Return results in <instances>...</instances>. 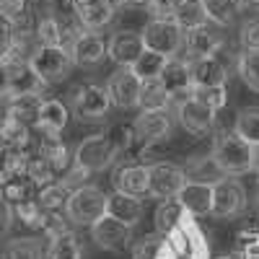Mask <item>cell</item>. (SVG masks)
<instances>
[{"instance_id":"3957f363","label":"cell","mask_w":259,"mask_h":259,"mask_svg":"<svg viewBox=\"0 0 259 259\" xmlns=\"http://www.w3.org/2000/svg\"><path fill=\"white\" fill-rule=\"evenodd\" d=\"M65 215L75 226H94L101 215H106V194L96 184H83L70 192Z\"/></svg>"},{"instance_id":"60d3db41","label":"cell","mask_w":259,"mask_h":259,"mask_svg":"<svg viewBox=\"0 0 259 259\" xmlns=\"http://www.w3.org/2000/svg\"><path fill=\"white\" fill-rule=\"evenodd\" d=\"M189 96H194L200 104L210 106L212 112H218L226 106V85H200V89H192Z\"/></svg>"},{"instance_id":"ffe728a7","label":"cell","mask_w":259,"mask_h":259,"mask_svg":"<svg viewBox=\"0 0 259 259\" xmlns=\"http://www.w3.org/2000/svg\"><path fill=\"white\" fill-rule=\"evenodd\" d=\"M158 83L163 85V91L174 99V96H189L192 91V75H189V62L187 60H177L171 57L166 62L163 73L158 75Z\"/></svg>"},{"instance_id":"7402d4cb","label":"cell","mask_w":259,"mask_h":259,"mask_svg":"<svg viewBox=\"0 0 259 259\" xmlns=\"http://www.w3.org/2000/svg\"><path fill=\"white\" fill-rule=\"evenodd\" d=\"M184 177H187V182H197V184L212 187V184H218L221 179H226L228 174L207 153V156H189L187 163H184Z\"/></svg>"},{"instance_id":"bcb514c9","label":"cell","mask_w":259,"mask_h":259,"mask_svg":"<svg viewBox=\"0 0 259 259\" xmlns=\"http://www.w3.org/2000/svg\"><path fill=\"white\" fill-rule=\"evenodd\" d=\"M13 226V205L0 194V236H6Z\"/></svg>"},{"instance_id":"603a6c76","label":"cell","mask_w":259,"mask_h":259,"mask_svg":"<svg viewBox=\"0 0 259 259\" xmlns=\"http://www.w3.org/2000/svg\"><path fill=\"white\" fill-rule=\"evenodd\" d=\"M106 215L117 218L119 223H124L127 228H135L143 218V202L138 197H127V194H109L106 197Z\"/></svg>"},{"instance_id":"ac0fdd59","label":"cell","mask_w":259,"mask_h":259,"mask_svg":"<svg viewBox=\"0 0 259 259\" xmlns=\"http://www.w3.org/2000/svg\"><path fill=\"white\" fill-rule=\"evenodd\" d=\"M73 65H80V68H96V65L106 57V41L99 31H83L78 36V41L70 50Z\"/></svg>"},{"instance_id":"9a60e30c","label":"cell","mask_w":259,"mask_h":259,"mask_svg":"<svg viewBox=\"0 0 259 259\" xmlns=\"http://www.w3.org/2000/svg\"><path fill=\"white\" fill-rule=\"evenodd\" d=\"M143 36L135 31H114L106 41V55H109L119 68H133V62L143 52Z\"/></svg>"},{"instance_id":"db71d44e","label":"cell","mask_w":259,"mask_h":259,"mask_svg":"<svg viewBox=\"0 0 259 259\" xmlns=\"http://www.w3.org/2000/svg\"><path fill=\"white\" fill-rule=\"evenodd\" d=\"M239 6H241V11H244L246 6H259V0H239Z\"/></svg>"},{"instance_id":"8d00e7d4","label":"cell","mask_w":259,"mask_h":259,"mask_svg":"<svg viewBox=\"0 0 259 259\" xmlns=\"http://www.w3.org/2000/svg\"><path fill=\"white\" fill-rule=\"evenodd\" d=\"M3 259H45V249H41V241L34 239V236L11 239L3 249Z\"/></svg>"},{"instance_id":"30bf717a","label":"cell","mask_w":259,"mask_h":259,"mask_svg":"<svg viewBox=\"0 0 259 259\" xmlns=\"http://www.w3.org/2000/svg\"><path fill=\"white\" fill-rule=\"evenodd\" d=\"M70 106L78 119L94 122L109 112L112 104H109V96H106V89H101L96 83H89V85H80V89L70 91Z\"/></svg>"},{"instance_id":"4fadbf2b","label":"cell","mask_w":259,"mask_h":259,"mask_svg":"<svg viewBox=\"0 0 259 259\" xmlns=\"http://www.w3.org/2000/svg\"><path fill=\"white\" fill-rule=\"evenodd\" d=\"M130 231L124 223H119L112 215H101V218L91 226V239L99 249L104 251H122L130 244Z\"/></svg>"},{"instance_id":"1f68e13d","label":"cell","mask_w":259,"mask_h":259,"mask_svg":"<svg viewBox=\"0 0 259 259\" xmlns=\"http://www.w3.org/2000/svg\"><path fill=\"white\" fill-rule=\"evenodd\" d=\"M166 62H168V57H163V55H158V52H150V50H143L140 57L133 62V73L138 75L140 83H145V80H156V78L163 73Z\"/></svg>"},{"instance_id":"6da1fadb","label":"cell","mask_w":259,"mask_h":259,"mask_svg":"<svg viewBox=\"0 0 259 259\" xmlns=\"http://www.w3.org/2000/svg\"><path fill=\"white\" fill-rule=\"evenodd\" d=\"M156 259H210V246L197 218L184 215L182 223L163 236Z\"/></svg>"},{"instance_id":"d6a6232c","label":"cell","mask_w":259,"mask_h":259,"mask_svg":"<svg viewBox=\"0 0 259 259\" xmlns=\"http://www.w3.org/2000/svg\"><path fill=\"white\" fill-rule=\"evenodd\" d=\"M0 140H6L8 145H13L16 150H21V153L29 156V148H31V127L21 124L11 117L3 119V124H0Z\"/></svg>"},{"instance_id":"5b68a950","label":"cell","mask_w":259,"mask_h":259,"mask_svg":"<svg viewBox=\"0 0 259 259\" xmlns=\"http://www.w3.org/2000/svg\"><path fill=\"white\" fill-rule=\"evenodd\" d=\"M114 158H117V150H114L109 135H89L75 148L73 166L91 177V174H99V171L109 168Z\"/></svg>"},{"instance_id":"277c9868","label":"cell","mask_w":259,"mask_h":259,"mask_svg":"<svg viewBox=\"0 0 259 259\" xmlns=\"http://www.w3.org/2000/svg\"><path fill=\"white\" fill-rule=\"evenodd\" d=\"M143 47L150 52H158L163 57H177L184 47V31L174 24V18H150L143 29Z\"/></svg>"},{"instance_id":"c3c4849f","label":"cell","mask_w":259,"mask_h":259,"mask_svg":"<svg viewBox=\"0 0 259 259\" xmlns=\"http://www.w3.org/2000/svg\"><path fill=\"white\" fill-rule=\"evenodd\" d=\"M8 47H11V26L6 21H0V60L8 55Z\"/></svg>"},{"instance_id":"2e32d148","label":"cell","mask_w":259,"mask_h":259,"mask_svg":"<svg viewBox=\"0 0 259 259\" xmlns=\"http://www.w3.org/2000/svg\"><path fill=\"white\" fill-rule=\"evenodd\" d=\"M112 184H114V192L140 200L143 194H148V166H140V163H122L119 168H114Z\"/></svg>"},{"instance_id":"7dc6e473","label":"cell","mask_w":259,"mask_h":259,"mask_svg":"<svg viewBox=\"0 0 259 259\" xmlns=\"http://www.w3.org/2000/svg\"><path fill=\"white\" fill-rule=\"evenodd\" d=\"M239 259H259V236H254V239H246V241H244Z\"/></svg>"},{"instance_id":"681fc988","label":"cell","mask_w":259,"mask_h":259,"mask_svg":"<svg viewBox=\"0 0 259 259\" xmlns=\"http://www.w3.org/2000/svg\"><path fill=\"white\" fill-rule=\"evenodd\" d=\"M6 89H8V78H6V62L0 60V96H6Z\"/></svg>"},{"instance_id":"8fae6325","label":"cell","mask_w":259,"mask_h":259,"mask_svg":"<svg viewBox=\"0 0 259 259\" xmlns=\"http://www.w3.org/2000/svg\"><path fill=\"white\" fill-rule=\"evenodd\" d=\"M140 80L133 73V68H117L109 80H106V96H109V104L117 106V109H135L138 106V96H140Z\"/></svg>"},{"instance_id":"83f0119b","label":"cell","mask_w":259,"mask_h":259,"mask_svg":"<svg viewBox=\"0 0 259 259\" xmlns=\"http://www.w3.org/2000/svg\"><path fill=\"white\" fill-rule=\"evenodd\" d=\"M174 24L182 29V31H192V29H200L207 24V13H205V6L202 0H182L174 11Z\"/></svg>"},{"instance_id":"5bb4252c","label":"cell","mask_w":259,"mask_h":259,"mask_svg":"<svg viewBox=\"0 0 259 259\" xmlns=\"http://www.w3.org/2000/svg\"><path fill=\"white\" fill-rule=\"evenodd\" d=\"M6 62V78H8V89H6V96L13 99V96H26V94H41L45 83L39 80V75L34 73V68L29 62Z\"/></svg>"},{"instance_id":"4dcf8cb0","label":"cell","mask_w":259,"mask_h":259,"mask_svg":"<svg viewBox=\"0 0 259 259\" xmlns=\"http://www.w3.org/2000/svg\"><path fill=\"white\" fill-rule=\"evenodd\" d=\"M24 166H26V153H21L6 140H0V184L18 177L24 171Z\"/></svg>"},{"instance_id":"ee69618b","label":"cell","mask_w":259,"mask_h":259,"mask_svg":"<svg viewBox=\"0 0 259 259\" xmlns=\"http://www.w3.org/2000/svg\"><path fill=\"white\" fill-rule=\"evenodd\" d=\"M239 39H241V45H244L246 52L249 50H259V16H251V18L244 21Z\"/></svg>"},{"instance_id":"d4e9b609","label":"cell","mask_w":259,"mask_h":259,"mask_svg":"<svg viewBox=\"0 0 259 259\" xmlns=\"http://www.w3.org/2000/svg\"><path fill=\"white\" fill-rule=\"evenodd\" d=\"M0 21H6L11 31H29L36 29L34 11L29 0H0Z\"/></svg>"},{"instance_id":"d6986e66","label":"cell","mask_w":259,"mask_h":259,"mask_svg":"<svg viewBox=\"0 0 259 259\" xmlns=\"http://www.w3.org/2000/svg\"><path fill=\"white\" fill-rule=\"evenodd\" d=\"M177 200H179V205L184 207L187 215H192V218H205V215H210V207H212V187L187 182L179 189Z\"/></svg>"},{"instance_id":"e575fe53","label":"cell","mask_w":259,"mask_h":259,"mask_svg":"<svg viewBox=\"0 0 259 259\" xmlns=\"http://www.w3.org/2000/svg\"><path fill=\"white\" fill-rule=\"evenodd\" d=\"M50 251L47 259H80V244L78 236L70 231H60L55 236H50Z\"/></svg>"},{"instance_id":"8992f818","label":"cell","mask_w":259,"mask_h":259,"mask_svg":"<svg viewBox=\"0 0 259 259\" xmlns=\"http://www.w3.org/2000/svg\"><path fill=\"white\" fill-rule=\"evenodd\" d=\"M29 65L34 68V73L39 75V80L45 85H55V83H62L70 75L73 57L62 47H39L34 52V57L29 60Z\"/></svg>"},{"instance_id":"e0dca14e","label":"cell","mask_w":259,"mask_h":259,"mask_svg":"<svg viewBox=\"0 0 259 259\" xmlns=\"http://www.w3.org/2000/svg\"><path fill=\"white\" fill-rule=\"evenodd\" d=\"M184 47H187V55L189 60H202V57H212L223 47V36L218 34V29L205 24L200 29H192L187 31L184 36Z\"/></svg>"},{"instance_id":"ba28073f","label":"cell","mask_w":259,"mask_h":259,"mask_svg":"<svg viewBox=\"0 0 259 259\" xmlns=\"http://www.w3.org/2000/svg\"><path fill=\"white\" fill-rule=\"evenodd\" d=\"M184 184H187V177H184L182 166L168 163V161H158V163L148 166V194L150 197L171 200V197H177Z\"/></svg>"},{"instance_id":"74e56055","label":"cell","mask_w":259,"mask_h":259,"mask_svg":"<svg viewBox=\"0 0 259 259\" xmlns=\"http://www.w3.org/2000/svg\"><path fill=\"white\" fill-rule=\"evenodd\" d=\"M68 197H70V189L62 182H52L47 187H39L36 202L47 212H60V210H65V205H68Z\"/></svg>"},{"instance_id":"484cf974","label":"cell","mask_w":259,"mask_h":259,"mask_svg":"<svg viewBox=\"0 0 259 259\" xmlns=\"http://www.w3.org/2000/svg\"><path fill=\"white\" fill-rule=\"evenodd\" d=\"M114 13H117V8L109 3V0H99V3L75 8V18L80 21V26H83L85 31H99V29H104V26L114 18Z\"/></svg>"},{"instance_id":"f6af8a7d","label":"cell","mask_w":259,"mask_h":259,"mask_svg":"<svg viewBox=\"0 0 259 259\" xmlns=\"http://www.w3.org/2000/svg\"><path fill=\"white\" fill-rule=\"evenodd\" d=\"M179 3H182V0H150V3H148L150 18H171Z\"/></svg>"},{"instance_id":"f546056e","label":"cell","mask_w":259,"mask_h":259,"mask_svg":"<svg viewBox=\"0 0 259 259\" xmlns=\"http://www.w3.org/2000/svg\"><path fill=\"white\" fill-rule=\"evenodd\" d=\"M184 207L179 205V200L177 197H171V200H161L158 202V207H156V215H153V221H156V231L161 233V236H166V233H171L179 223H182V218H184Z\"/></svg>"},{"instance_id":"ab89813d","label":"cell","mask_w":259,"mask_h":259,"mask_svg":"<svg viewBox=\"0 0 259 259\" xmlns=\"http://www.w3.org/2000/svg\"><path fill=\"white\" fill-rule=\"evenodd\" d=\"M239 75L246 89L259 94V50H249L239 57Z\"/></svg>"},{"instance_id":"44dd1931","label":"cell","mask_w":259,"mask_h":259,"mask_svg":"<svg viewBox=\"0 0 259 259\" xmlns=\"http://www.w3.org/2000/svg\"><path fill=\"white\" fill-rule=\"evenodd\" d=\"M189 62V75H192V89L200 85H226L228 70L218 57H202V60H187Z\"/></svg>"},{"instance_id":"f1b7e54d","label":"cell","mask_w":259,"mask_h":259,"mask_svg":"<svg viewBox=\"0 0 259 259\" xmlns=\"http://www.w3.org/2000/svg\"><path fill=\"white\" fill-rule=\"evenodd\" d=\"M171 104V96L163 91V85L156 80H145L140 85V96H138V109L140 112H166V106Z\"/></svg>"},{"instance_id":"9c48e42d","label":"cell","mask_w":259,"mask_h":259,"mask_svg":"<svg viewBox=\"0 0 259 259\" xmlns=\"http://www.w3.org/2000/svg\"><path fill=\"white\" fill-rule=\"evenodd\" d=\"M133 133H135V145L138 153H148L153 145L168 138L171 133V119L166 112H143L133 122Z\"/></svg>"},{"instance_id":"cb8c5ba5","label":"cell","mask_w":259,"mask_h":259,"mask_svg":"<svg viewBox=\"0 0 259 259\" xmlns=\"http://www.w3.org/2000/svg\"><path fill=\"white\" fill-rule=\"evenodd\" d=\"M65 124H68V109L65 104L57 99H45L39 106V117H36V130L41 135H60Z\"/></svg>"},{"instance_id":"f5cc1de1","label":"cell","mask_w":259,"mask_h":259,"mask_svg":"<svg viewBox=\"0 0 259 259\" xmlns=\"http://www.w3.org/2000/svg\"><path fill=\"white\" fill-rule=\"evenodd\" d=\"M91 3H99V0H73V6H75V8H80V6H91ZM109 3H112V0H109ZM112 6H114V3H112ZM114 8H117V6H114Z\"/></svg>"},{"instance_id":"f907efd6","label":"cell","mask_w":259,"mask_h":259,"mask_svg":"<svg viewBox=\"0 0 259 259\" xmlns=\"http://www.w3.org/2000/svg\"><path fill=\"white\" fill-rule=\"evenodd\" d=\"M251 171L259 174V145H251Z\"/></svg>"},{"instance_id":"7bdbcfd3","label":"cell","mask_w":259,"mask_h":259,"mask_svg":"<svg viewBox=\"0 0 259 259\" xmlns=\"http://www.w3.org/2000/svg\"><path fill=\"white\" fill-rule=\"evenodd\" d=\"M161 241H163L161 233H148L145 239H140L135 244L133 259H156L158 256V249H161Z\"/></svg>"},{"instance_id":"d590c367","label":"cell","mask_w":259,"mask_h":259,"mask_svg":"<svg viewBox=\"0 0 259 259\" xmlns=\"http://www.w3.org/2000/svg\"><path fill=\"white\" fill-rule=\"evenodd\" d=\"M202 6H205L207 18L218 26H231L241 11L239 0H202Z\"/></svg>"},{"instance_id":"7a4b0ae2","label":"cell","mask_w":259,"mask_h":259,"mask_svg":"<svg viewBox=\"0 0 259 259\" xmlns=\"http://www.w3.org/2000/svg\"><path fill=\"white\" fill-rule=\"evenodd\" d=\"M210 156L215 158L228 177H241L251 171V145L241 140L236 133H218L212 143Z\"/></svg>"},{"instance_id":"4316f807","label":"cell","mask_w":259,"mask_h":259,"mask_svg":"<svg viewBox=\"0 0 259 259\" xmlns=\"http://www.w3.org/2000/svg\"><path fill=\"white\" fill-rule=\"evenodd\" d=\"M41 94H26V96H13L8 99V109L6 117L26 124V127H36V117H39V106H41Z\"/></svg>"},{"instance_id":"816d5d0a","label":"cell","mask_w":259,"mask_h":259,"mask_svg":"<svg viewBox=\"0 0 259 259\" xmlns=\"http://www.w3.org/2000/svg\"><path fill=\"white\" fill-rule=\"evenodd\" d=\"M148 3H150V0H119V8L122 6H133V8L143 6V8H148Z\"/></svg>"},{"instance_id":"f35d334b","label":"cell","mask_w":259,"mask_h":259,"mask_svg":"<svg viewBox=\"0 0 259 259\" xmlns=\"http://www.w3.org/2000/svg\"><path fill=\"white\" fill-rule=\"evenodd\" d=\"M34 182L21 171L18 177H13L11 182H6V189H3V197L11 202V205H18V202H26L34 197Z\"/></svg>"},{"instance_id":"52a82bcc","label":"cell","mask_w":259,"mask_h":259,"mask_svg":"<svg viewBox=\"0 0 259 259\" xmlns=\"http://www.w3.org/2000/svg\"><path fill=\"white\" fill-rule=\"evenodd\" d=\"M244 207H246V189H244V184L239 179L226 177L218 184H212V207H210L212 218L231 221Z\"/></svg>"},{"instance_id":"b9f144b4","label":"cell","mask_w":259,"mask_h":259,"mask_svg":"<svg viewBox=\"0 0 259 259\" xmlns=\"http://www.w3.org/2000/svg\"><path fill=\"white\" fill-rule=\"evenodd\" d=\"M109 140H112V145H114V150H117V156L127 153V150H133V145H135L133 124H117V127H112Z\"/></svg>"},{"instance_id":"836d02e7","label":"cell","mask_w":259,"mask_h":259,"mask_svg":"<svg viewBox=\"0 0 259 259\" xmlns=\"http://www.w3.org/2000/svg\"><path fill=\"white\" fill-rule=\"evenodd\" d=\"M233 133L241 140H246L249 145H259V106H244L236 114Z\"/></svg>"},{"instance_id":"9f6ffc18","label":"cell","mask_w":259,"mask_h":259,"mask_svg":"<svg viewBox=\"0 0 259 259\" xmlns=\"http://www.w3.org/2000/svg\"><path fill=\"white\" fill-rule=\"evenodd\" d=\"M256 218H259V197H256Z\"/></svg>"},{"instance_id":"7c38bea8","label":"cell","mask_w":259,"mask_h":259,"mask_svg":"<svg viewBox=\"0 0 259 259\" xmlns=\"http://www.w3.org/2000/svg\"><path fill=\"white\" fill-rule=\"evenodd\" d=\"M177 119L179 124L187 130L189 135H207L210 130L215 127V112L210 109V106L200 104L194 96H187L179 101L177 106Z\"/></svg>"},{"instance_id":"11a10c76","label":"cell","mask_w":259,"mask_h":259,"mask_svg":"<svg viewBox=\"0 0 259 259\" xmlns=\"http://www.w3.org/2000/svg\"><path fill=\"white\" fill-rule=\"evenodd\" d=\"M215 259H239L236 254H223V256H215Z\"/></svg>"},{"instance_id":"6f0895ef","label":"cell","mask_w":259,"mask_h":259,"mask_svg":"<svg viewBox=\"0 0 259 259\" xmlns=\"http://www.w3.org/2000/svg\"><path fill=\"white\" fill-rule=\"evenodd\" d=\"M45 3H55V0H45Z\"/></svg>"}]
</instances>
